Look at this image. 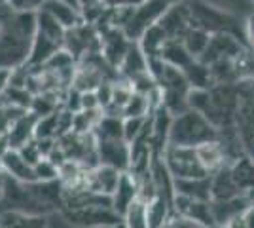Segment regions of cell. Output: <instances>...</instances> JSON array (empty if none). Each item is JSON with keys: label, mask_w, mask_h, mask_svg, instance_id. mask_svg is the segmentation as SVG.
Masks as SVG:
<instances>
[{"label": "cell", "mask_w": 254, "mask_h": 228, "mask_svg": "<svg viewBox=\"0 0 254 228\" xmlns=\"http://www.w3.org/2000/svg\"><path fill=\"white\" fill-rule=\"evenodd\" d=\"M63 190L57 181L21 183L6 175L0 194V213L19 211L27 215L52 217L63 207Z\"/></svg>", "instance_id": "6da1fadb"}, {"label": "cell", "mask_w": 254, "mask_h": 228, "mask_svg": "<svg viewBox=\"0 0 254 228\" xmlns=\"http://www.w3.org/2000/svg\"><path fill=\"white\" fill-rule=\"evenodd\" d=\"M36 34V11L0 13V71L27 67L32 38Z\"/></svg>", "instance_id": "7a4b0ae2"}, {"label": "cell", "mask_w": 254, "mask_h": 228, "mask_svg": "<svg viewBox=\"0 0 254 228\" xmlns=\"http://www.w3.org/2000/svg\"><path fill=\"white\" fill-rule=\"evenodd\" d=\"M220 133L209 120L197 110H186L171 122L169 143L173 147H186V149H199L203 145L218 141Z\"/></svg>", "instance_id": "3957f363"}, {"label": "cell", "mask_w": 254, "mask_h": 228, "mask_svg": "<svg viewBox=\"0 0 254 228\" xmlns=\"http://www.w3.org/2000/svg\"><path fill=\"white\" fill-rule=\"evenodd\" d=\"M163 165L171 175L173 181H184V179H203L211 177L207 169L203 167L197 149H186V147H173L167 145V149L161 154Z\"/></svg>", "instance_id": "277c9868"}, {"label": "cell", "mask_w": 254, "mask_h": 228, "mask_svg": "<svg viewBox=\"0 0 254 228\" xmlns=\"http://www.w3.org/2000/svg\"><path fill=\"white\" fill-rule=\"evenodd\" d=\"M191 13V23L193 27H199L205 33L212 34H233L239 36L241 29H239V21L226 13V11L214 8L211 4L203 2V0H191L188 2Z\"/></svg>", "instance_id": "5b68a950"}, {"label": "cell", "mask_w": 254, "mask_h": 228, "mask_svg": "<svg viewBox=\"0 0 254 228\" xmlns=\"http://www.w3.org/2000/svg\"><path fill=\"white\" fill-rule=\"evenodd\" d=\"M169 6L171 4L165 2V0H144L142 4L133 8L129 21L124 27V34L131 42H138V38L148 29L158 25L159 19L163 17V13L167 11Z\"/></svg>", "instance_id": "8992f818"}, {"label": "cell", "mask_w": 254, "mask_h": 228, "mask_svg": "<svg viewBox=\"0 0 254 228\" xmlns=\"http://www.w3.org/2000/svg\"><path fill=\"white\" fill-rule=\"evenodd\" d=\"M245 50H247V46L239 40V36L212 34L205 54L197 61L205 63L207 67L216 65V63H226V61H237L245 54Z\"/></svg>", "instance_id": "52a82bcc"}, {"label": "cell", "mask_w": 254, "mask_h": 228, "mask_svg": "<svg viewBox=\"0 0 254 228\" xmlns=\"http://www.w3.org/2000/svg\"><path fill=\"white\" fill-rule=\"evenodd\" d=\"M99 165L112 167L120 173H126L131 167V145L126 139L116 141H95Z\"/></svg>", "instance_id": "ba28073f"}, {"label": "cell", "mask_w": 254, "mask_h": 228, "mask_svg": "<svg viewBox=\"0 0 254 228\" xmlns=\"http://www.w3.org/2000/svg\"><path fill=\"white\" fill-rule=\"evenodd\" d=\"M158 25L165 31L169 40H182L186 36V33L193 27L190 6L186 2L171 4L167 11L163 13V17L159 19Z\"/></svg>", "instance_id": "9c48e42d"}, {"label": "cell", "mask_w": 254, "mask_h": 228, "mask_svg": "<svg viewBox=\"0 0 254 228\" xmlns=\"http://www.w3.org/2000/svg\"><path fill=\"white\" fill-rule=\"evenodd\" d=\"M138 198H140V181H138L137 175H133L131 171L120 175L116 190L112 194V207L122 215V219H124V213L129 209V206L133 202H137Z\"/></svg>", "instance_id": "30bf717a"}, {"label": "cell", "mask_w": 254, "mask_h": 228, "mask_svg": "<svg viewBox=\"0 0 254 228\" xmlns=\"http://www.w3.org/2000/svg\"><path fill=\"white\" fill-rule=\"evenodd\" d=\"M120 171L112 169V167H106V165H97L95 169L87 171L84 181V188H87L89 192H95L101 196H108L112 198L114 190L120 181Z\"/></svg>", "instance_id": "8fae6325"}, {"label": "cell", "mask_w": 254, "mask_h": 228, "mask_svg": "<svg viewBox=\"0 0 254 228\" xmlns=\"http://www.w3.org/2000/svg\"><path fill=\"white\" fill-rule=\"evenodd\" d=\"M0 162L4 167V173L15 181H21V183H36L38 181L34 165L29 160H25L19 151H8L0 158Z\"/></svg>", "instance_id": "7c38bea8"}, {"label": "cell", "mask_w": 254, "mask_h": 228, "mask_svg": "<svg viewBox=\"0 0 254 228\" xmlns=\"http://www.w3.org/2000/svg\"><path fill=\"white\" fill-rule=\"evenodd\" d=\"M230 173L239 192L251 198V194L254 192V160L241 154L237 160L230 163Z\"/></svg>", "instance_id": "4fadbf2b"}, {"label": "cell", "mask_w": 254, "mask_h": 228, "mask_svg": "<svg viewBox=\"0 0 254 228\" xmlns=\"http://www.w3.org/2000/svg\"><path fill=\"white\" fill-rule=\"evenodd\" d=\"M173 192H175V196L190 198V200L212 202L211 177H203V179H184V181H173Z\"/></svg>", "instance_id": "5bb4252c"}, {"label": "cell", "mask_w": 254, "mask_h": 228, "mask_svg": "<svg viewBox=\"0 0 254 228\" xmlns=\"http://www.w3.org/2000/svg\"><path fill=\"white\" fill-rule=\"evenodd\" d=\"M40 10L48 11L53 19L63 27L64 31H70V29H74V27L84 23L80 10H76L72 6H66L63 2H59V0H48Z\"/></svg>", "instance_id": "9a60e30c"}, {"label": "cell", "mask_w": 254, "mask_h": 228, "mask_svg": "<svg viewBox=\"0 0 254 228\" xmlns=\"http://www.w3.org/2000/svg\"><path fill=\"white\" fill-rule=\"evenodd\" d=\"M118 73L124 76L127 82H131L133 78L148 73V59H146V55L140 52L137 42L129 48V52L126 54L124 61L118 67Z\"/></svg>", "instance_id": "2e32d148"}, {"label": "cell", "mask_w": 254, "mask_h": 228, "mask_svg": "<svg viewBox=\"0 0 254 228\" xmlns=\"http://www.w3.org/2000/svg\"><path fill=\"white\" fill-rule=\"evenodd\" d=\"M50 217L42 215H27L19 211H2L0 228H48Z\"/></svg>", "instance_id": "e0dca14e"}, {"label": "cell", "mask_w": 254, "mask_h": 228, "mask_svg": "<svg viewBox=\"0 0 254 228\" xmlns=\"http://www.w3.org/2000/svg\"><path fill=\"white\" fill-rule=\"evenodd\" d=\"M95 141H116L124 139V118L118 114H103L93 128Z\"/></svg>", "instance_id": "ac0fdd59"}, {"label": "cell", "mask_w": 254, "mask_h": 228, "mask_svg": "<svg viewBox=\"0 0 254 228\" xmlns=\"http://www.w3.org/2000/svg\"><path fill=\"white\" fill-rule=\"evenodd\" d=\"M169 42L165 31L159 27V25H154L152 29H148L146 33L138 38V48L140 52L146 55V59H154V57H159L161 55V50L163 46Z\"/></svg>", "instance_id": "d6986e66"}, {"label": "cell", "mask_w": 254, "mask_h": 228, "mask_svg": "<svg viewBox=\"0 0 254 228\" xmlns=\"http://www.w3.org/2000/svg\"><path fill=\"white\" fill-rule=\"evenodd\" d=\"M184 76H186V80H188V84H190L191 89H201V91H207V89H212V87L216 86V82H214V78H212V73L211 69L201 63V61H193L191 65H188L184 71Z\"/></svg>", "instance_id": "ffe728a7"}, {"label": "cell", "mask_w": 254, "mask_h": 228, "mask_svg": "<svg viewBox=\"0 0 254 228\" xmlns=\"http://www.w3.org/2000/svg\"><path fill=\"white\" fill-rule=\"evenodd\" d=\"M167 65L177 67L180 71H184L188 65H191L195 59L190 55V52L184 48L182 40H169V42L163 46L161 55H159Z\"/></svg>", "instance_id": "44dd1931"}, {"label": "cell", "mask_w": 254, "mask_h": 228, "mask_svg": "<svg viewBox=\"0 0 254 228\" xmlns=\"http://www.w3.org/2000/svg\"><path fill=\"white\" fill-rule=\"evenodd\" d=\"M235 131H237V137H239V143H241L243 154L249 156L251 160H254V116L237 112Z\"/></svg>", "instance_id": "7402d4cb"}, {"label": "cell", "mask_w": 254, "mask_h": 228, "mask_svg": "<svg viewBox=\"0 0 254 228\" xmlns=\"http://www.w3.org/2000/svg\"><path fill=\"white\" fill-rule=\"evenodd\" d=\"M124 228H152L148 204L138 198L124 213Z\"/></svg>", "instance_id": "603a6c76"}, {"label": "cell", "mask_w": 254, "mask_h": 228, "mask_svg": "<svg viewBox=\"0 0 254 228\" xmlns=\"http://www.w3.org/2000/svg\"><path fill=\"white\" fill-rule=\"evenodd\" d=\"M36 33L44 34L46 38H52L59 44H64V36H66V31L44 10L36 11Z\"/></svg>", "instance_id": "cb8c5ba5"}, {"label": "cell", "mask_w": 254, "mask_h": 228, "mask_svg": "<svg viewBox=\"0 0 254 228\" xmlns=\"http://www.w3.org/2000/svg\"><path fill=\"white\" fill-rule=\"evenodd\" d=\"M150 112H154V109H152L148 95L133 91L129 101L126 103L124 110H122V116L124 118H148Z\"/></svg>", "instance_id": "d4e9b609"}, {"label": "cell", "mask_w": 254, "mask_h": 228, "mask_svg": "<svg viewBox=\"0 0 254 228\" xmlns=\"http://www.w3.org/2000/svg\"><path fill=\"white\" fill-rule=\"evenodd\" d=\"M209 40H211V34L205 33L199 27H191L190 31L186 33V36L182 38V44L190 52V55L193 59H199L205 54V50L209 46Z\"/></svg>", "instance_id": "484cf974"}, {"label": "cell", "mask_w": 254, "mask_h": 228, "mask_svg": "<svg viewBox=\"0 0 254 228\" xmlns=\"http://www.w3.org/2000/svg\"><path fill=\"white\" fill-rule=\"evenodd\" d=\"M161 228H207V227H203V225L195 223V221H191V219L180 217V215H171L169 221H167Z\"/></svg>", "instance_id": "4316f807"}, {"label": "cell", "mask_w": 254, "mask_h": 228, "mask_svg": "<svg viewBox=\"0 0 254 228\" xmlns=\"http://www.w3.org/2000/svg\"><path fill=\"white\" fill-rule=\"evenodd\" d=\"M245 42L251 50H254V13L249 15V19L245 23Z\"/></svg>", "instance_id": "83f0119b"}, {"label": "cell", "mask_w": 254, "mask_h": 228, "mask_svg": "<svg viewBox=\"0 0 254 228\" xmlns=\"http://www.w3.org/2000/svg\"><path fill=\"white\" fill-rule=\"evenodd\" d=\"M48 228H80V227H74V225H70L63 215H59V213H55L50 217V225ZM118 228H124V227H118Z\"/></svg>", "instance_id": "f1b7e54d"}, {"label": "cell", "mask_w": 254, "mask_h": 228, "mask_svg": "<svg viewBox=\"0 0 254 228\" xmlns=\"http://www.w3.org/2000/svg\"><path fill=\"white\" fill-rule=\"evenodd\" d=\"M144 0H106V4L110 8H135L138 4H142Z\"/></svg>", "instance_id": "f546056e"}, {"label": "cell", "mask_w": 254, "mask_h": 228, "mask_svg": "<svg viewBox=\"0 0 254 228\" xmlns=\"http://www.w3.org/2000/svg\"><path fill=\"white\" fill-rule=\"evenodd\" d=\"M106 0H80V8H85V6H93V4H103Z\"/></svg>", "instance_id": "4dcf8cb0"}, {"label": "cell", "mask_w": 254, "mask_h": 228, "mask_svg": "<svg viewBox=\"0 0 254 228\" xmlns=\"http://www.w3.org/2000/svg\"><path fill=\"white\" fill-rule=\"evenodd\" d=\"M59 2H63L66 6H72L76 10H80V0H59Z\"/></svg>", "instance_id": "1f68e13d"}, {"label": "cell", "mask_w": 254, "mask_h": 228, "mask_svg": "<svg viewBox=\"0 0 254 228\" xmlns=\"http://www.w3.org/2000/svg\"><path fill=\"white\" fill-rule=\"evenodd\" d=\"M4 179H6V173H4V167H2V162H0V194H2V186H4Z\"/></svg>", "instance_id": "d6a6232c"}, {"label": "cell", "mask_w": 254, "mask_h": 228, "mask_svg": "<svg viewBox=\"0 0 254 228\" xmlns=\"http://www.w3.org/2000/svg\"><path fill=\"white\" fill-rule=\"evenodd\" d=\"M8 6V0H0V8H6Z\"/></svg>", "instance_id": "836d02e7"}, {"label": "cell", "mask_w": 254, "mask_h": 228, "mask_svg": "<svg viewBox=\"0 0 254 228\" xmlns=\"http://www.w3.org/2000/svg\"><path fill=\"white\" fill-rule=\"evenodd\" d=\"M253 4H254V0H253Z\"/></svg>", "instance_id": "e575fe53"}]
</instances>
